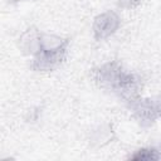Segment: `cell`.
Listing matches in <instances>:
<instances>
[{
  "label": "cell",
  "instance_id": "6da1fadb",
  "mask_svg": "<svg viewBox=\"0 0 161 161\" xmlns=\"http://www.w3.org/2000/svg\"><path fill=\"white\" fill-rule=\"evenodd\" d=\"M128 109L132 113V117L136 119L141 128H150L155 125L158 116L157 108V99L156 98H147V97H138L127 104Z\"/></svg>",
  "mask_w": 161,
  "mask_h": 161
},
{
  "label": "cell",
  "instance_id": "7a4b0ae2",
  "mask_svg": "<svg viewBox=\"0 0 161 161\" xmlns=\"http://www.w3.org/2000/svg\"><path fill=\"white\" fill-rule=\"evenodd\" d=\"M68 47L69 44L57 49H40L33 57V60L30 63V69L39 73L57 70L67 59Z\"/></svg>",
  "mask_w": 161,
  "mask_h": 161
},
{
  "label": "cell",
  "instance_id": "3957f363",
  "mask_svg": "<svg viewBox=\"0 0 161 161\" xmlns=\"http://www.w3.org/2000/svg\"><path fill=\"white\" fill-rule=\"evenodd\" d=\"M125 68L118 60H109L93 68L91 70V77L99 88L113 92Z\"/></svg>",
  "mask_w": 161,
  "mask_h": 161
},
{
  "label": "cell",
  "instance_id": "277c9868",
  "mask_svg": "<svg viewBox=\"0 0 161 161\" xmlns=\"http://www.w3.org/2000/svg\"><path fill=\"white\" fill-rule=\"evenodd\" d=\"M121 25V18L114 10H106L98 14L92 23L93 38L97 42L104 40L113 35Z\"/></svg>",
  "mask_w": 161,
  "mask_h": 161
},
{
  "label": "cell",
  "instance_id": "5b68a950",
  "mask_svg": "<svg viewBox=\"0 0 161 161\" xmlns=\"http://www.w3.org/2000/svg\"><path fill=\"white\" fill-rule=\"evenodd\" d=\"M141 89H142L141 77L137 73L127 72L125 69L123 74L121 75V79L118 80L116 88L113 89V93L126 104H128L130 102H132L133 99L141 96Z\"/></svg>",
  "mask_w": 161,
  "mask_h": 161
},
{
  "label": "cell",
  "instance_id": "8992f818",
  "mask_svg": "<svg viewBox=\"0 0 161 161\" xmlns=\"http://www.w3.org/2000/svg\"><path fill=\"white\" fill-rule=\"evenodd\" d=\"M40 42H42V31L31 25L26 28L18 39V48L24 55L34 57L40 50Z\"/></svg>",
  "mask_w": 161,
  "mask_h": 161
},
{
  "label": "cell",
  "instance_id": "52a82bcc",
  "mask_svg": "<svg viewBox=\"0 0 161 161\" xmlns=\"http://www.w3.org/2000/svg\"><path fill=\"white\" fill-rule=\"evenodd\" d=\"M113 136H114V133L112 130V125L103 123V125H99L97 128H94L91 132L89 140H91V143L94 146H103V145L108 143L113 138Z\"/></svg>",
  "mask_w": 161,
  "mask_h": 161
},
{
  "label": "cell",
  "instance_id": "ba28073f",
  "mask_svg": "<svg viewBox=\"0 0 161 161\" xmlns=\"http://www.w3.org/2000/svg\"><path fill=\"white\" fill-rule=\"evenodd\" d=\"M127 158L132 161H158L161 160V151L153 146L141 147L131 153Z\"/></svg>",
  "mask_w": 161,
  "mask_h": 161
},
{
  "label": "cell",
  "instance_id": "9c48e42d",
  "mask_svg": "<svg viewBox=\"0 0 161 161\" xmlns=\"http://www.w3.org/2000/svg\"><path fill=\"white\" fill-rule=\"evenodd\" d=\"M141 1L142 0H117V6L121 9L131 10V9L137 8L141 4Z\"/></svg>",
  "mask_w": 161,
  "mask_h": 161
},
{
  "label": "cell",
  "instance_id": "30bf717a",
  "mask_svg": "<svg viewBox=\"0 0 161 161\" xmlns=\"http://www.w3.org/2000/svg\"><path fill=\"white\" fill-rule=\"evenodd\" d=\"M157 108H158V116L161 117V97L157 98Z\"/></svg>",
  "mask_w": 161,
  "mask_h": 161
},
{
  "label": "cell",
  "instance_id": "8fae6325",
  "mask_svg": "<svg viewBox=\"0 0 161 161\" xmlns=\"http://www.w3.org/2000/svg\"><path fill=\"white\" fill-rule=\"evenodd\" d=\"M11 3H18V1H21V0H10Z\"/></svg>",
  "mask_w": 161,
  "mask_h": 161
}]
</instances>
